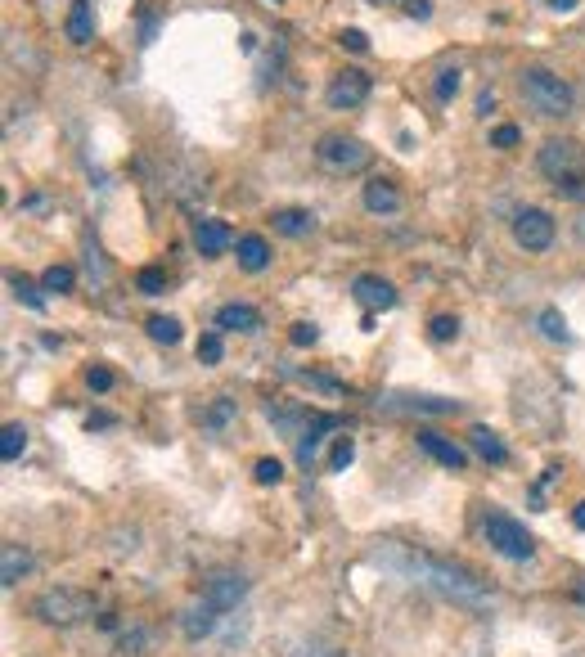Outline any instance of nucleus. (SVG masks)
<instances>
[{
	"mask_svg": "<svg viewBox=\"0 0 585 657\" xmlns=\"http://www.w3.org/2000/svg\"><path fill=\"white\" fill-rule=\"evenodd\" d=\"M288 342H293V347H315V342H320V329H315L311 320H297L293 329H288Z\"/></svg>",
	"mask_w": 585,
	"mask_h": 657,
	"instance_id": "33",
	"label": "nucleus"
},
{
	"mask_svg": "<svg viewBox=\"0 0 585 657\" xmlns=\"http://www.w3.org/2000/svg\"><path fill=\"white\" fill-rule=\"evenodd\" d=\"M572 527H576V531H585V500L572 509Z\"/></svg>",
	"mask_w": 585,
	"mask_h": 657,
	"instance_id": "40",
	"label": "nucleus"
},
{
	"mask_svg": "<svg viewBox=\"0 0 585 657\" xmlns=\"http://www.w3.org/2000/svg\"><path fill=\"white\" fill-rule=\"evenodd\" d=\"M23 450H27V428H23V423H5V432H0V459L14 464Z\"/></svg>",
	"mask_w": 585,
	"mask_h": 657,
	"instance_id": "23",
	"label": "nucleus"
},
{
	"mask_svg": "<svg viewBox=\"0 0 585 657\" xmlns=\"http://www.w3.org/2000/svg\"><path fill=\"white\" fill-rule=\"evenodd\" d=\"M261 329V311L248 302H225L216 311V333H257Z\"/></svg>",
	"mask_w": 585,
	"mask_h": 657,
	"instance_id": "12",
	"label": "nucleus"
},
{
	"mask_svg": "<svg viewBox=\"0 0 585 657\" xmlns=\"http://www.w3.org/2000/svg\"><path fill=\"white\" fill-rule=\"evenodd\" d=\"M513 243L522 252H545L554 243V216L545 207H518L513 212Z\"/></svg>",
	"mask_w": 585,
	"mask_h": 657,
	"instance_id": "7",
	"label": "nucleus"
},
{
	"mask_svg": "<svg viewBox=\"0 0 585 657\" xmlns=\"http://www.w3.org/2000/svg\"><path fill=\"white\" fill-rule=\"evenodd\" d=\"M558 198H585V176H567V180H558Z\"/></svg>",
	"mask_w": 585,
	"mask_h": 657,
	"instance_id": "38",
	"label": "nucleus"
},
{
	"mask_svg": "<svg viewBox=\"0 0 585 657\" xmlns=\"http://www.w3.org/2000/svg\"><path fill=\"white\" fill-rule=\"evenodd\" d=\"M144 329H149V338L158 342V347H176V342L185 338V324H180L176 315H153Z\"/></svg>",
	"mask_w": 585,
	"mask_h": 657,
	"instance_id": "21",
	"label": "nucleus"
},
{
	"mask_svg": "<svg viewBox=\"0 0 585 657\" xmlns=\"http://www.w3.org/2000/svg\"><path fill=\"white\" fill-rule=\"evenodd\" d=\"M72 284H77L72 266H50V270L41 275V288H45V293H72Z\"/></svg>",
	"mask_w": 585,
	"mask_h": 657,
	"instance_id": "26",
	"label": "nucleus"
},
{
	"mask_svg": "<svg viewBox=\"0 0 585 657\" xmlns=\"http://www.w3.org/2000/svg\"><path fill=\"white\" fill-rule=\"evenodd\" d=\"M221 356H225L221 333H203V338H198V360H203V365H221Z\"/></svg>",
	"mask_w": 585,
	"mask_h": 657,
	"instance_id": "30",
	"label": "nucleus"
},
{
	"mask_svg": "<svg viewBox=\"0 0 585 657\" xmlns=\"http://www.w3.org/2000/svg\"><path fill=\"white\" fill-rule=\"evenodd\" d=\"M369 99V77L360 68H342L338 77L329 81V90H324V104L338 108V113H351V108H360Z\"/></svg>",
	"mask_w": 585,
	"mask_h": 657,
	"instance_id": "8",
	"label": "nucleus"
},
{
	"mask_svg": "<svg viewBox=\"0 0 585 657\" xmlns=\"http://www.w3.org/2000/svg\"><path fill=\"white\" fill-rule=\"evenodd\" d=\"M194 243H198V252H203V257H221V252L234 243V234H230V225H225V221L203 216V221H194Z\"/></svg>",
	"mask_w": 585,
	"mask_h": 657,
	"instance_id": "13",
	"label": "nucleus"
},
{
	"mask_svg": "<svg viewBox=\"0 0 585 657\" xmlns=\"http://www.w3.org/2000/svg\"><path fill=\"white\" fill-rule=\"evenodd\" d=\"M549 9H558V14H567V9H576V0H549Z\"/></svg>",
	"mask_w": 585,
	"mask_h": 657,
	"instance_id": "41",
	"label": "nucleus"
},
{
	"mask_svg": "<svg viewBox=\"0 0 585 657\" xmlns=\"http://www.w3.org/2000/svg\"><path fill=\"white\" fill-rule=\"evenodd\" d=\"M216 617H221V612H216L212 603H203V599H198L194 608H185V612H180V630H185L189 639H207V635H212V630H216Z\"/></svg>",
	"mask_w": 585,
	"mask_h": 657,
	"instance_id": "17",
	"label": "nucleus"
},
{
	"mask_svg": "<svg viewBox=\"0 0 585 657\" xmlns=\"http://www.w3.org/2000/svg\"><path fill=\"white\" fill-rule=\"evenodd\" d=\"M428 333H432V342H455L459 338V320L455 315H437V320L428 324Z\"/></svg>",
	"mask_w": 585,
	"mask_h": 657,
	"instance_id": "32",
	"label": "nucleus"
},
{
	"mask_svg": "<svg viewBox=\"0 0 585 657\" xmlns=\"http://www.w3.org/2000/svg\"><path fill=\"white\" fill-rule=\"evenodd\" d=\"M86 387H90V392H108V387H113V369L90 365L86 369Z\"/></svg>",
	"mask_w": 585,
	"mask_h": 657,
	"instance_id": "36",
	"label": "nucleus"
},
{
	"mask_svg": "<svg viewBox=\"0 0 585 657\" xmlns=\"http://www.w3.org/2000/svg\"><path fill=\"white\" fill-rule=\"evenodd\" d=\"M351 297H356L365 311H392L401 297H396V284L383 275H356V284H351Z\"/></svg>",
	"mask_w": 585,
	"mask_h": 657,
	"instance_id": "10",
	"label": "nucleus"
},
{
	"mask_svg": "<svg viewBox=\"0 0 585 657\" xmlns=\"http://www.w3.org/2000/svg\"><path fill=\"white\" fill-rule=\"evenodd\" d=\"M536 329L545 333L549 342H567V338H572V333H567V320H563V315L554 311V306H545V311L536 315Z\"/></svg>",
	"mask_w": 585,
	"mask_h": 657,
	"instance_id": "24",
	"label": "nucleus"
},
{
	"mask_svg": "<svg viewBox=\"0 0 585 657\" xmlns=\"http://www.w3.org/2000/svg\"><path fill=\"white\" fill-rule=\"evenodd\" d=\"M234 261H239V270H248V275H261V270L270 266V243L261 239V234H243V239L234 243Z\"/></svg>",
	"mask_w": 585,
	"mask_h": 657,
	"instance_id": "15",
	"label": "nucleus"
},
{
	"mask_svg": "<svg viewBox=\"0 0 585 657\" xmlns=\"http://www.w3.org/2000/svg\"><path fill=\"white\" fill-rule=\"evenodd\" d=\"M117 648H122V657H140L144 648H149V630H144V626L122 630V639H117Z\"/></svg>",
	"mask_w": 585,
	"mask_h": 657,
	"instance_id": "28",
	"label": "nucleus"
},
{
	"mask_svg": "<svg viewBox=\"0 0 585 657\" xmlns=\"http://www.w3.org/2000/svg\"><path fill=\"white\" fill-rule=\"evenodd\" d=\"M482 536H486V545H491L495 554L513 558V563H522V558L536 554V540H531V531L522 527L518 518H509V513H486V518H482Z\"/></svg>",
	"mask_w": 585,
	"mask_h": 657,
	"instance_id": "4",
	"label": "nucleus"
},
{
	"mask_svg": "<svg viewBox=\"0 0 585 657\" xmlns=\"http://www.w3.org/2000/svg\"><path fill=\"white\" fill-rule=\"evenodd\" d=\"M248 599V576L243 572H212L203 581V603H212L216 612H234Z\"/></svg>",
	"mask_w": 585,
	"mask_h": 657,
	"instance_id": "9",
	"label": "nucleus"
},
{
	"mask_svg": "<svg viewBox=\"0 0 585 657\" xmlns=\"http://www.w3.org/2000/svg\"><path fill=\"white\" fill-rule=\"evenodd\" d=\"M459 86H464V72L459 68H441L437 81H432V90H437V99H455Z\"/></svg>",
	"mask_w": 585,
	"mask_h": 657,
	"instance_id": "27",
	"label": "nucleus"
},
{
	"mask_svg": "<svg viewBox=\"0 0 585 657\" xmlns=\"http://www.w3.org/2000/svg\"><path fill=\"white\" fill-rule=\"evenodd\" d=\"M536 167H540V176H549L558 185V180H567V176H585V153L576 140H545L536 153Z\"/></svg>",
	"mask_w": 585,
	"mask_h": 657,
	"instance_id": "6",
	"label": "nucleus"
},
{
	"mask_svg": "<svg viewBox=\"0 0 585 657\" xmlns=\"http://www.w3.org/2000/svg\"><path fill=\"white\" fill-rule=\"evenodd\" d=\"M9 288H14V297H18V302H23V306H32V311H45L41 288H36L27 275H9Z\"/></svg>",
	"mask_w": 585,
	"mask_h": 657,
	"instance_id": "25",
	"label": "nucleus"
},
{
	"mask_svg": "<svg viewBox=\"0 0 585 657\" xmlns=\"http://www.w3.org/2000/svg\"><path fill=\"white\" fill-rule=\"evenodd\" d=\"M252 477H257L261 486H279V482H284V464H279V459H257Z\"/></svg>",
	"mask_w": 585,
	"mask_h": 657,
	"instance_id": "31",
	"label": "nucleus"
},
{
	"mask_svg": "<svg viewBox=\"0 0 585 657\" xmlns=\"http://www.w3.org/2000/svg\"><path fill=\"white\" fill-rule=\"evenodd\" d=\"M491 144H495V149H513V144H522V126H513V122L495 126V131H491Z\"/></svg>",
	"mask_w": 585,
	"mask_h": 657,
	"instance_id": "35",
	"label": "nucleus"
},
{
	"mask_svg": "<svg viewBox=\"0 0 585 657\" xmlns=\"http://www.w3.org/2000/svg\"><path fill=\"white\" fill-rule=\"evenodd\" d=\"M135 288H140V293H144V297H158V293H162V288H167V275H162V270H158V266H144V270H140V275H135Z\"/></svg>",
	"mask_w": 585,
	"mask_h": 657,
	"instance_id": "29",
	"label": "nucleus"
},
{
	"mask_svg": "<svg viewBox=\"0 0 585 657\" xmlns=\"http://www.w3.org/2000/svg\"><path fill=\"white\" fill-rule=\"evenodd\" d=\"M576 239L585 243V216H581V221H576Z\"/></svg>",
	"mask_w": 585,
	"mask_h": 657,
	"instance_id": "42",
	"label": "nucleus"
},
{
	"mask_svg": "<svg viewBox=\"0 0 585 657\" xmlns=\"http://www.w3.org/2000/svg\"><path fill=\"white\" fill-rule=\"evenodd\" d=\"M338 41H342V50H351V54H365V50H369V36L360 32V27H347Z\"/></svg>",
	"mask_w": 585,
	"mask_h": 657,
	"instance_id": "37",
	"label": "nucleus"
},
{
	"mask_svg": "<svg viewBox=\"0 0 585 657\" xmlns=\"http://www.w3.org/2000/svg\"><path fill=\"white\" fill-rule=\"evenodd\" d=\"M315 158H320V167L333 171V176H356V171L369 167V144L356 140V135H320Z\"/></svg>",
	"mask_w": 585,
	"mask_h": 657,
	"instance_id": "5",
	"label": "nucleus"
},
{
	"mask_svg": "<svg viewBox=\"0 0 585 657\" xmlns=\"http://www.w3.org/2000/svg\"><path fill=\"white\" fill-rule=\"evenodd\" d=\"M90 612H95V603L77 585H50V590H41L32 599V617L45 621V626H77Z\"/></svg>",
	"mask_w": 585,
	"mask_h": 657,
	"instance_id": "3",
	"label": "nucleus"
},
{
	"mask_svg": "<svg viewBox=\"0 0 585 657\" xmlns=\"http://www.w3.org/2000/svg\"><path fill=\"white\" fill-rule=\"evenodd\" d=\"M32 572V554L23 545H0V585H18V576Z\"/></svg>",
	"mask_w": 585,
	"mask_h": 657,
	"instance_id": "18",
	"label": "nucleus"
},
{
	"mask_svg": "<svg viewBox=\"0 0 585 657\" xmlns=\"http://www.w3.org/2000/svg\"><path fill=\"white\" fill-rule=\"evenodd\" d=\"M468 446H473V455L486 459V464H504V459H509V446H504L491 428H468Z\"/></svg>",
	"mask_w": 585,
	"mask_h": 657,
	"instance_id": "19",
	"label": "nucleus"
},
{
	"mask_svg": "<svg viewBox=\"0 0 585 657\" xmlns=\"http://www.w3.org/2000/svg\"><path fill=\"white\" fill-rule=\"evenodd\" d=\"M374 563L392 567V572L410 576V581H419V585H432V590L446 594V599H459V603H482L486 599V585L477 581L473 572H464V567H450V563L428 558V554H410V549H401V545L378 549Z\"/></svg>",
	"mask_w": 585,
	"mask_h": 657,
	"instance_id": "1",
	"label": "nucleus"
},
{
	"mask_svg": "<svg viewBox=\"0 0 585 657\" xmlns=\"http://www.w3.org/2000/svg\"><path fill=\"white\" fill-rule=\"evenodd\" d=\"M90 36H95V14H90L86 0H72V9H68V41L86 45Z\"/></svg>",
	"mask_w": 585,
	"mask_h": 657,
	"instance_id": "20",
	"label": "nucleus"
},
{
	"mask_svg": "<svg viewBox=\"0 0 585 657\" xmlns=\"http://www.w3.org/2000/svg\"><path fill=\"white\" fill-rule=\"evenodd\" d=\"M360 203H365V212H374V216H392L396 207H401V189H396L387 176H374V180H365V189H360Z\"/></svg>",
	"mask_w": 585,
	"mask_h": 657,
	"instance_id": "11",
	"label": "nucleus"
},
{
	"mask_svg": "<svg viewBox=\"0 0 585 657\" xmlns=\"http://www.w3.org/2000/svg\"><path fill=\"white\" fill-rule=\"evenodd\" d=\"M419 446L428 450V455L437 459V464L455 468V473H459V468L468 464V455H464V450H459L455 441H446V437H441V432H432V428H423V432H419Z\"/></svg>",
	"mask_w": 585,
	"mask_h": 657,
	"instance_id": "16",
	"label": "nucleus"
},
{
	"mask_svg": "<svg viewBox=\"0 0 585 657\" xmlns=\"http://www.w3.org/2000/svg\"><path fill=\"white\" fill-rule=\"evenodd\" d=\"M405 9H410L414 18H428V14H432V5H428V0H405Z\"/></svg>",
	"mask_w": 585,
	"mask_h": 657,
	"instance_id": "39",
	"label": "nucleus"
},
{
	"mask_svg": "<svg viewBox=\"0 0 585 657\" xmlns=\"http://www.w3.org/2000/svg\"><path fill=\"white\" fill-rule=\"evenodd\" d=\"M270 230L284 239H306L315 230V216L306 207H279V212H270Z\"/></svg>",
	"mask_w": 585,
	"mask_h": 657,
	"instance_id": "14",
	"label": "nucleus"
},
{
	"mask_svg": "<svg viewBox=\"0 0 585 657\" xmlns=\"http://www.w3.org/2000/svg\"><path fill=\"white\" fill-rule=\"evenodd\" d=\"M351 459H356V446H351V437H338L333 441V455H329V468L333 473H342V468L351 464Z\"/></svg>",
	"mask_w": 585,
	"mask_h": 657,
	"instance_id": "34",
	"label": "nucleus"
},
{
	"mask_svg": "<svg viewBox=\"0 0 585 657\" xmlns=\"http://www.w3.org/2000/svg\"><path fill=\"white\" fill-rule=\"evenodd\" d=\"M234 414H239V405L230 401V396H216L212 405H207V414H203V423H207V432H225L234 423Z\"/></svg>",
	"mask_w": 585,
	"mask_h": 657,
	"instance_id": "22",
	"label": "nucleus"
},
{
	"mask_svg": "<svg viewBox=\"0 0 585 657\" xmlns=\"http://www.w3.org/2000/svg\"><path fill=\"white\" fill-rule=\"evenodd\" d=\"M518 90H522V104H527L536 117H549V122H554V117H567L576 104L572 86H567L558 72L540 68V63H531V68L518 72Z\"/></svg>",
	"mask_w": 585,
	"mask_h": 657,
	"instance_id": "2",
	"label": "nucleus"
}]
</instances>
